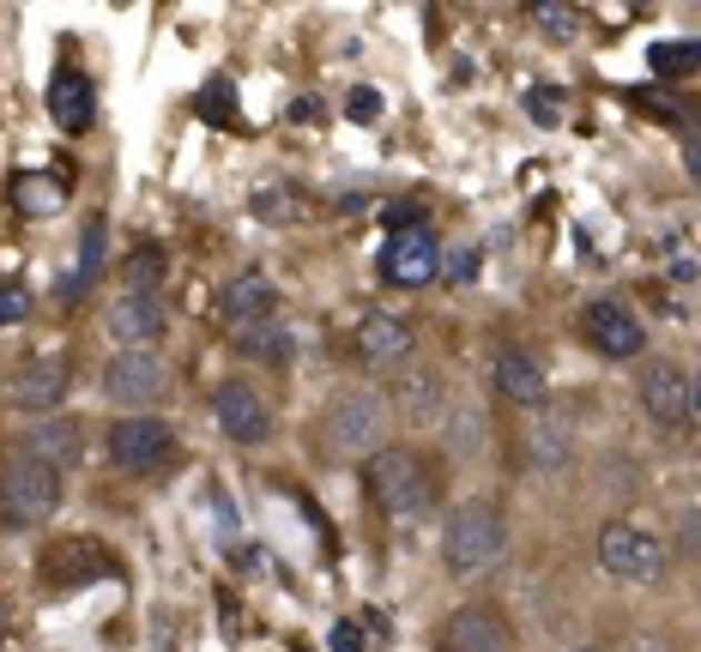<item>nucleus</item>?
<instances>
[{
  "instance_id": "obj_3",
  "label": "nucleus",
  "mask_w": 701,
  "mask_h": 652,
  "mask_svg": "<svg viewBox=\"0 0 701 652\" xmlns=\"http://www.w3.org/2000/svg\"><path fill=\"white\" fill-rule=\"evenodd\" d=\"M502 544H508V525H502V513L490 508V502H460L448 513V532H442V556L453 574H478V568H490L502 556Z\"/></svg>"
},
{
  "instance_id": "obj_1",
  "label": "nucleus",
  "mask_w": 701,
  "mask_h": 652,
  "mask_svg": "<svg viewBox=\"0 0 701 652\" xmlns=\"http://www.w3.org/2000/svg\"><path fill=\"white\" fill-rule=\"evenodd\" d=\"M381 435H388V405H381V393H369V387H346V393L327 399L321 411V448L333 453V460H357V453H375Z\"/></svg>"
},
{
  "instance_id": "obj_33",
  "label": "nucleus",
  "mask_w": 701,
  "mask_h": 652,
  "mask_svg": "<svg viewBox=\"0 0 701 652\" xmlns=\"http://www.w3.org/2000/svg\"><path fill=\"white\" fill-rule=\"evenodd\" d=\"M24 309H31V297H24V284H0V327L24 321Z\"/></svg>"
},
{
  "instance_id": "obj_6",
  "label": "nucleus",
  "mask_w": 701,
  "mask_h": 652,
  "mask_svg": "<svg viewBox=\"0 0 701 652\" xmlns=\"http://www.w3.org/2000/svg\"><path fill=\"white\" fill-rule=\"evenodd\" d=\"M109 460L121 471H133V478H146V471H163L176 460V429L158 423V418H121L109 423Z\"/></svg>"
},
{
  "instance_id": "obj_34",
  "label": "nucleus",
  "mask_w": 701,
  "mask_h": 652,
  "mask_svg": "<svg viewBox=\"0 0 701 652\" xmlns=\"http://www.w3.org/2000/svg\"><path fill=\"white\" fill-rule=\"evenodd\" d=\"M333 652H363V634H357V622H339V629H333Z\"/></svg>"
},
{
  "instance_id": "obj_9",
  "label": "nucleus",
  "mask_w": 701,
  "mask_h": 652,
  "mask_svg": "<svg viewBox=\"0 0 701 652\" xmlns=\"http://www.w3.org/2000/svg\"><path fill=\"white\" fill-rule=\"evenodd\" d=\"M109 574V550L98 538H61V544L43 556V586L49 592H79L91 586V580Z\"/></svg>"
},
{
  "instance_id": "obj_16",
  "label": "nucleus",
  "mask_w": 701,
  "mask_h": 652,
  "mask_svg": "<svg viewBox=\"0 0 701 652\" xmlns=\"http://www.w3.org/2000/svg\"><path fill=\"white\" fill-rule=\"evenodd\" d=\"M641 411L665 429L690 423V374L678 363H648L641 369Z\"/></svg>"
},
{
  "instance_id": "obj_13",
  "label": "nucleus",
  "mask_w": 701,
  "mask_h": 652,
  "mask_svg": "<svg viewBox=\"0 0 701 652\" xmlns=\"http://www.w3.org/2000/svg\"><path fill=\"white\" fill-rule=\"evenodd\" d=\"M212 411H218V423H224V435L242 441V448H254V441L272 435V411L249 381H224L212 393Z\"/></svg>"
},
{
  "instance_id": "obj_38",
  "label": "nucleus",
  "mask_w": 701,
  "mask_h": 652,
  "mask_svg": "<svg viewBox=\"0 0 701 652\" xmlns=\"http://www.w3.org/2000/svg\"><path fill=\"white\" fill-rule=\"evenodd\" d=\"M683 158H690V175L701 182V140H690V151H683Z\"/></svg>"
},
{
  "instance_id": "obj_29",
  "label": "nucleus",
  "mask_w": 701,
  "mask_h": 652,
  "mask_svg": "<svg viewBox=\"0 0 701 652\" xmlns=\"http://www.w3.org/2000/svg\"><path fill=\"white\" fill-rule=\"evenodd\" d=\"M200 116L218 121V128H237V86L230 79H206L200 91Z\"/></svg>"
},
{
  "instance_id": "obj_11",
  "label": "nucleus",
  "mask_w": 701,
  "mask_h": 652,
  "mask_svg": "<svg viewBox=\"0 0 701 652\" xmlns=\"http://www.w3.org/2000/svg\"><path fill=\"white\" fill-rule=\"evenodd\" d=\"M587 339H593V351L617 357V363H629V357L648 351V339H641V321L629 314V302H617V297L587 302Z\"/></svg>"
},
{
  "instance_id": "obj_7",
  "label": "nucleus",
  "mask_w": 701,
  "mask_h": 652,
  "mask_svg": "<svg viewBox=\"0 0 701 652\" xmlns=\"http://www.w3.org/2000/svg\"><path fill=\"white\" fill-rule=\"evenodd\" d=\"M163 387H170V363H163V351H146V344L121 351L103 374V393L121 399V405H151V399H163Z\"/></svg>"
},
{
  "instance_id": "obj_27",
  "label": "nucleus",
  "mask_w": 701,
  "mask_h": 652,
  "mask_svg": "<svg viewBox=\"0 0 701 652\" xmlns=\"http://www.w3.org/2000/svg\"><path fill=\"white\" fill-rule=\"evenodd\" d=\"M653 73L659 79H683V73H701V37L695 43H653Z\"/></svg>"
},
{
  "instance_id": "obj_28",
  "label": "nucleus",
  "mask_w": 701,
  "mask_h": 652,
  "mask_svg": "<svg viewBox=\"0 0 701 652\" xmlns=\"http://www.w3.org/2000/svg\"><path fill=\"white\" fill-rule=\"evenodd\" d=\"M532 19H539V31L551 43H574V31H581V12L569 0H544V7H532Z\"/></svg>"
},
{
  "instance_id": "obj_18",
  "label": "nucleus",
  "mask_w": 701,
  "mask_h": 652,
  "mask_svg": "<svg viewBox=\"0 0 701 652\" xmlns=\"http://www.w3.org/2000/svg\"><path fill=\"white\" fill-rule=\"evenodd\" d=\"M49 116L61 133H86L91 116H98V91H91L86 73H73V67H61V73L49 79Z\"/></svg>"
},
{
  "instance_id": "obj_2",
  "label": "nucleus",
  "mask_w": 701,
  "mask_h": 652,
  "mask_svg": "<svg viewBox=\"0 0 701 652\" xmlns=\"http://www.w3.org/2000/svg\"><path fill=\"white\" fill-rule=\"evenodd\" d=\"M363 483H369V495H375V508L393 513V520L423 513L430 508V495H435L430 471H423V460L411 448H375L363 460Z\"/></svg>"
},
{
  "instance_id": "obj_8",
  "label": "nucleus",
  "mask_w": 701,
  "mask_h": 652,
  "mask_svg": "<svg viewBox=\"0 0 701 652\" xmlns=\"http://www.w3.org/2000/svg\"><path fill=\"white\" fill-rule=\"evenodd\" d=\"M435 272H442V248H435V235L423 230V224L388 235V248H381V279H388V284L418 290V284H430Z\"/></svg>"
},
{
  "instance_id": "obj_12",
  "label": "nucleus",
  "mask_w": 701,
  "mask_h": 652,
  "mask_svg": "<svg viewBox=\"0 0 701 652\" xmlns=\"http://www.w3.org/2000/svg\"><path fill=\"white\" fill-rule=\"evenodd\" d=\"M411 327L400 321V314H363L357 321V339H351V351H357V363L363 369H405L411 363Z\"/></svg>"
},
{
  "instance_id": "obj_32",
  "label": "nucleus",
  "mask_w": 701,
  "mask_h": 652,
  "mask_svg": "<svg viewBox=\"0 0 701 652\" xmlns=\"http://www.w3.org/2000/svg\"><path fill=\"white\" fill-rule=\"evenodd\" d=\"M346 116H351V121H363V128H369V121H381V91L357 86V91L346 97Z\"/></svg>"
},
{
  "instance_id": "obj_39",
  "label": "nucleus",
  "mask_w": 701,
  "mask_h": 652,
  "mask_svg": "<svg viewBox=\"0 0 701 652\" xmlns=\"http://www.w3.org/2000/svg\"><path fill=\"white\" fill-rule=\"evenodd\" d=\"M574 652H604V646H593V641H587V646H574Z\"/></svg>"
},
{
  "instance_id": "obj_40",
  "label": "nucleus",
  "mask_w": 701,
  "mask_h": 652,
  "mask_svg": "<svg viewBox=\"0 0 701 652\" xmlns=\"http://www.w3.org/2000/svg\"><path fill=\"white\" fill-rule=\"evenodd\" d=\"M0 629H7V604H0Z\"/></svg>"
},
{
  "instance_id": "obj_10",
  "label": "nucleus",
  "mask_w": 701,
  "mask_h": 652,
  "mask_svg": "<svg viewBox=\"0 0 701 652\" xmlns=\"http://www.w3.org/2000/svg\"><path fill=\"white\" fill-rule=\"evenodd\" d=\"M393 399H400V418L411 429H442L453 399H448V374L442 369H400V387H393Z\"/></svg>"
},
{
  "instance_id": "obj_23",
  "label": "nucleus",
  "mask_w": 701,
  "mask_h": 652,
  "mask_svg": "<svg viewBox=\"0 0 701 652\" xmlns=\"http://www.w3.org/2000/svg\"><path fill=\"white\" fill-rule=\"evenodd\" d=\"M98 272H103V218H91L86 235H79V267L61 279V297H86L98 284Z\"/></svg>"
},
{
  "instance_id": "obj_14",
  "label": "nucleus",
  "mask_w": 701,
  "mask_h": 652,
  "mask_svg": "<svg viewBox=\"0 0 701 652\" xmlns=\"http://www.w3.org/2000/svg\"><path fill=\"white\" fill-rule=\"evenodd\" d=\"M442 652H514V629H508V616H497L490 604H465L448 616Z\"/></svg>"
},
{
  "instance_id": "obj_22",
  "label": "nucleus",
  "mask_w": 701,
  "mask_h": 652,
  "mask_svg": "<svg viewBox=\"0 0 701 652\" xmlns=\"http://www.w3.org/2000/svg\"><path fill=\"white\" fill-rule=\"evenodd\" d=\"M442 441H448V453H453V460H478V453L490 448L478 405H453V411H448V423H442Z\"/></svg>"
},
{
  "instance_id": "obj_25",
  "label": "nucleus",
  "mask_w": 701,
  "mask_h": 652,
  "mask_svg": "<svg viewBox=\"0 0 701 652\" xmlns=\"http://www.w3.org/2000/svg\"><path fill=\"white\" fill-rule=\"evenodd\" d=\"M163 272H170V254L163 248H133L128 260H121V279H128L133 297H158V284H163Z\"/></svg>"
},
{
  "instance_id": "obj_5",
  "label": "nucleus",
  "mask_w": 701,
  "mask_h": 652,
  "mask_svg": "<svg viewBox=\"0 0 701 652\" xmlns=\"http://www.w3.org/2000/svg\"><path fill=\"white\" fill-rule=\"evenodd\" d=\"M599 562L611 568L617 580H629V586H659V580H665V544H659L653 532H641V525H629V520H611L599 532Z\"/></svg>"
},
{
  "instance_id": "obj_21",
  "label": "nucleus",
  "mask_w": 701,
  "mask_h": 652,
  "mask_svg": "<svg viewBox=\"0 0 701 652\" xmlns=\"http://www.w3.org/2000/svg\"><path fill=\"white\" fill-rule=\"evenodd\" d=\"M79 423L73 418H49V423H37L31 435H24V448H31V460H43V465H54V471H67V465H79Z\"/></svg>"
},
{
  "instance_id": "obj_37",
  "label": "nucleus",
  "mask_w": 701,
  "mask_h": 652,
  "mask_svg": "<svg viewBox=\"0 0 701 652\" xmlns=\"http://www.w3.org/2000/svg\"><path fill=\"white\" fill-rule=\"evenodd\" d=\"M690 418H701V369L690 374Z\"/></svg>"
},
{
  "instance_id": "obj_17",
  "label": "nucleus",
  "mask_w": 701,
  "mask_h": 652,
  "mask_svg": "<svg viewBox=\"0 0 701 652\" xmlns=\"http://www.w3.org/2000/svg\"><path fill=\"white\" fill-rule=\"evenodd\" d=\"M67 387H73V369H67L61 357H37L31 369L12 374V405L19 411H54L67 399Z\"/></svg>"
},
{
  "instance_id": "obj_30",
  "label": "nucleus",
  "mask_w": 701,
  "mask_h": 652,
  "mask_svg": "<svg viewBox=\"0 0 701 652\" xmlns=\"http://www.w3.org/2000/svg\"><path fill=\"white\" fill-rule=\"evenodd\" d=\"M12 200H24V212H54L61 193H54V182H43V175H19V182H12Z\"/></svg>"
},
{
  "instance_id": "obj_31",
  "label": "nucleus",
  "mask_w": 701,
  "mask_h": 652,
  "mask_svg": "<svg viewBox=\"0 0 701 652\" xmlns=\"http://www.w3.org/2000/svg\"><path fill=\"white\" fill-rule=\"evenodd\" d=\"M527 116L539 121V128H557V116H562V91H557V86H551V91H544V86H539V91H527Z\"/></svg>"
},
{
  "instance_id": "obj_20",
  "label": "nucleus",
  "mask_w": 701,
  "mask_h": 652,
  "mask_svg": "<svg viewBox=\"0 0 701 652\" xmlns=\"http://www.w3.org/2000/svg\"><path fill=\"white\" fill-rule=\"evenodd\" d=\"M163 321H170V314H163V302L158 297H121V302H109V339H121L133 351V344H158L163 339Z\"/></svg>"
},
{
  "instance_id": "obj_35",
  "label": "nucleus",
  "mask_w": 701,
  "mask_h": 652,
  "mask_svg": "<svg viewBox=\"0 0 701 652\" xmlns=\"http://www.w3.org/2000/svg\"><path fill=\"white\" fill-rule=\"evenodd\" d=\"M314 116H321V103H314V97H297V103H291V121H314Z\"/></svg>"
},
{
  "instance_id": "obj_36",
  "label": "nucleus",
  "mask_w": 701,
  "mask_h": 652,
  "mask_svg": "<svg viewBox=\"0 0 701 652\" xmlns=\"http://www.w3.org/2000/svg\"><path fill=\"white\" fill-rule=\"evenodd\" d=\"M629 652H671V641H659V634H641V641L629 646Z\"/></svg>"
},
{
  "instance_id": "obj_4",
  "label": "nucleus",
  "mask_w": 701,
  "mask_h": 652,
  "mask_svg": "<svg viewBox=\"0 0 701 652\" xmlns=\"http://www.w3.org/2000/svg\"><path fill=\"white\" fill-rule=\"evenodd\" d=\"M54 508H61V471L31 460V453L12 460L7 478H0V525L24 532V525H43Z\"/></svg>"
},
{
  "instance_id": "obj_24",
  "label": "nucleus",
  "mask_w": 701,
  "mask_h": 652,
  "mask_svg": "<svg viewBox=\"0 0 701 652\" xmlns=\"http://www.w3.org/2000/svg\"><path fill=\"white\" fill-rule=\"evenodd\" d=\"M237 351H242V357H254V363H291L297 339H291V327L267 321V327H249V332H237Z\"/></svg>"
},
{
  "instance_id": "obj_15",
  "label": "nucleus",
  "mask_w": 701,
  "mask_h": 652,
  "mask_svg": "<svg viewBox=\"0 0 701 652\" xmlns=\"http://www.w3.org/2000/svg\"><path fill=\"white\" fill-rule=\"evenodd\" d=\"M272 314H279V290H272L260 272H242V279H230L218 290V321L249 332V327H267Z\"/></svg>"
},
{
  "instance_id": "obj_26",
  "label": "nucleus",
  "mask_w": 701,
  "mask_h": 652,
  "mask_svg": "<svg viewBox=\"0 0 701 652\" xmlns=\"http://www.w3.org/2000/svg\"><path fill=\"white\" fill-rule=\"evenodd\" d=\"M527 460L539 465V471H562V465H569V429H562V423L532 429V435H527Z\"/></svg>"
},
{
  "instance_id": "obj_19",
  "label": "nucleus",
  "mask_w": 701,
  "mask_h": 652,
  "mask_svg": "<svg viewBox=\"0 0 701 652\" xmlns=\"http://www.w3.org/2000/svg\"><path fill=\"white\" fill-rule=\"evenodd\" d=\"M490 387H497L502 399H514V405L539 411L544 405V363L532 351H502L497 363H490Z\"/></svg>"
}]
</instances>
